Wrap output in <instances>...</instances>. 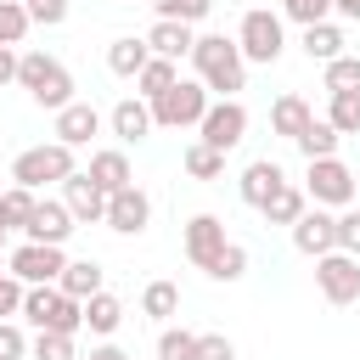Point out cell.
<instances>
[{
	"mask_svg": "<svg viewBox=\"0 0 360 360\" xmlns=\"http://www.w3.org/2000/svg\"><path fill=\"white\" fill-rule=\"evenodd\" d=\"M191 68H197V84L219 101H236V90H248V62H242L236 39H225V34H197Z\"/></svg>",
	"mask_w": 360,
	"mask_h": 360,
	"instance_id": "cell-1",
	"label": "cell"
},
{
	"mask_svg": "<svg viewBox=\"0 0 360 360\" xmlns=\"http://www.w3.org/2000/svg\"><path fill=\"white\" fill-rule=\"evenodd\" d=\"M17 84L34 96V107H51V112H62L73 101V73L45 51H22L17 56Z\"/></svg>",
	"mask_w": 360,
	"mask_h": 360,
	"instance_id": "cell-2",
	"label": "cell"
},
{
	"mask_svg": "<svg viewBox=\"0 0 360 360\" xmlns=\"http://www.w3.org/2000/svg\"><path fill=\"white\" fill-rule=\"evenodd\" d=\"M68 174H79V163H73V146H62V141H39V146L11 158V186H22V191L62 186Z\"/></svg>",
	"mask_w": 360,
	"mask_h": 360,
	"instance_id": "cell-3",
	"label": "cell"
},
{
	"mask_svg": "<svg viewBox=\"0 0 360 360\" xmlns=\"http://www.w3.org/2000/svg\"><path fill=\"white\" fill-rule=\"evenodd\" d=\"M17 315L34 332H68V338H79V326H84V304L68 298L62 287H22V309Z\"/></svg>",
	"mask_w": 360,
	"mask_h": 360,
	"instance_id": "cell-4",
	"label": "cell"
},
{
	"mask_svg": "<svg viewBox=\"0 0 360 360\" xmlns=\"http://www.w3.org/2000/svg\"><path fill=\"white\" fill-rule=\"evenodd\" d=\"M152 107V124H163V129H197L202 124V112H208V90L197 84V79H174L158 101H146Z\"/></svg>",
	"mask_w": 360,
	"mask_h": 360,
	"instance_id": "cell-5",
	"label": "cell"
},
{
	"mask_svg": "<svg viewBox=\"0 0 360 360\" xmlns=\"http://www.w3.org/2000/svg\"><path fill=\"white\" fill-rule=\"evenodd\" d=\"M236 51H242V62H281V51H287V34H281V17L276 11H264V6H253L248 17H242V28H236Z\"/></svg>",
	"mask_w": 360,
	"mask_h": 360,
	"instance_id": "cell-6",
	"label": "cell"
},
{
	"mask_svg": "<svg viewBox=\"0 0 360 360\" xmlns=\"http://www.w3.org/2000/svg\"><path fill=\"white\" fill-rule=\"evenodd\" d=\"M304 197L315 208H349L354 202V174L343 158H315L309 163V180H304Z\"/></svg>",
	"mask_w": 360,
	"mask_h": 360,
	"instance_id": "cell-7",
	"label": "cell"
},
{
	"mask_svg": "<svg viewBox=\"0 0 360 360\" xmlns=\"http://www.w3.org/2000/svg\"><path fill=\"white\" fill-rule=\"evenodd\" d=\"M6 270H11L22 287H56V276L68 270V259H62V248H51V242H22V248L6 253Z\"/></svg>",
	"mask_w": 360,
	"mask_h": 360,
	"instance_id": "cell-8",
	"label": "cell"
},
{
	"mask_svg": "<svg viewBox=\"0 0 360 360\" xmlns=\"http://www.w3.org/2000/svg\"><path fill=\"white\" fill-rule=\"evenodd\" d=\"M242 135H248V107L242 101H208V112L197 124V141L214 146V152H231V146H242Z\"/></svg>",
	"mask_w": 360,
	"mask_h": 360,
	"instance_id": "cell-9",
	"label": "cell"
},
{
	"mask_svg": "<svg viewBox=\"0 0 360 360\" xmlns=\"http://www.w3.org/2000/svg\"><path fill=\"white\" fill-rule=\"evenodd\" d=\"M315 287L326 304H354L360 298V259L354 253H321L315 259Z\"/></svg>",
	"mask_w": 360,
	"mask_h": 360,
	"instance_id": "cell-10",
	"label": "cell"
},
{
	"mask_svg": "<svg viewBox=\"0 0 360 360\" xmlns=\"http://www.w3.org/2000/svg\"><path fill=\"white\" fill-rule=\"evenodd\" d=\"M292 248H298L304 259L338 253V214H326V208H304V214L292 219Z\"/></svg>",
	"mask_w": 360,
	"mask_h": 360,
	"instance_id": "cell-11",
	"label": "cell"
},
{
	"mask_svg": "<svg viewBox=\"0 0 360 360\" xmlns=\"http://www.w3.org/2000/svg\"><path fill=\"white\" fill-rule=\"evenodd\" d=\"M225 219L219 214H191L186 219V259L197 264V270H214V259L225 253Z\"/></svg>",
	"mask_w": 360,
	"mask_h": 360,
	"instance_id": "cell-12",
	"label": "cell"
},
{
	"mask_svg": "<svg viewBox=\"0 0 360 360\" xmlns=\"http://www.w3.org/2000/svg\"><path fill=\"white\" fill-rule=\"evenodd\" d=\"M101 225H112L118 236H141V231L152 225V197H146L141 186L112 191V197H107V219H101Z\"/></svg>",
	"mask_w": 360,
	"mask_h": 360,
	"instance_id": "cell-13",
	"label": "cell"
},
{
	"mask_svg": "<svg viewBox=\"0 0 360 360\" xmlns=\"http://www.w3.org/2000/svg\"><path fill=\"white\" fill-rule=\"evenodd\" d=\"M62 202H68L73 225H101V219H107V191H101V186H96L84 169L62 180Z\"/></svg>",
	"mask_w": 360,
	"mask_h": 360,
	"instance_id": "cell-14",
	"label": "cell"
},
{
	"mask_svg": "<svg viewBox=\"0 0 360 360\" xmlns=\"http://www.w3.org/2000/svg\"><path fill=\"white\" fill-rule=\"evenodd\" d=\"M281 186H287V174H281V163H276V158H253V163L242 169V180H236V191H242V202H248V208H264Z\"/></svg>",
	"mask_w": 360,
	"mask_h": 360,
	"instance_id": "cell-15",
	"label": "cell"
},
{
	"mask_svg": "<svg viewBox=\"0 0 360 360\" xmlns=\"http://www.w3.org/2000/svg\"><path fill=\"white\" fill-rule=\"evenodd\" d=\"M22 236H28V242H51V248H62V242L73 236V214H68V202L39 197V202H34V219H28Z\"/></svg>",
	"mask_w": 360,
	"mask_h": 360,
	"instance_id": "cell-16",
	"label": "cell"
},
{
	"mask_svg": "<svg viewBox=\"0 0 360 360\" xmlns=\"http://www.w3.org/2000/svg\"><path fill=\"white\" fill-rule=\"evenodd\" d=\"M90 135H101V112L90 101H68L56 112V141L62 146H90Z\"/></svg>",
	"mask_w": 360,
	"mask_h": 360,
	"instance_id": "cell-17",
	"label": "cell"
},
{
	"mask_svg": "<svg viewBox=\"0 0 360 360\" xmlns=\"http://www.w3.org/2000/svg\"><path fill=\"white\" fill-rule=\"evenodd\" d=\"M191 45H197L191 22H152V34H146V51L174 62V68H180V56H191Z\"/></svg>",
	"mask_w": 360,
	"mask_h": 360,
	"instance_id": "cell-18",
	"label": "cell"
},
{
	"mask_svg": "<svg viewBox=\"0 0 360 360\" xmlns=\"http://www.w3.org/2000/svg\"><path fill=\"white\" fill-rule=\"evenodd\" d=\"M107 197L112 191H124V186H135V174H129V158L118 152V146H107V152H90V169H84Z\"/></svg>",
	"mask_w": 360,
	"mask_h": 360,
	"instance_id": "cell-19",
	"label": "cell"
},
{
	"mask_svg": "<svg viewBox=\"0 0 360 360\" xmlns=\"http://www.w3.org/2000/svg\"><path fill=\"white\" fill-rule=\"evenodd\" d=\"M112 135H118V141H129V146H135V141H146V135H152V107H146L141 96H124V101L112 107Z\"/></svg>",
	"mask_w": 360,
	"mask_h": 360,
	"instance_id": "cell-20",
	"label": "cell"
},
{
	"mask_svg": "<svg viewBox=\"0 0 360 360\" xmlns=\"http://www.w3.org/2000/svg\"><path fill=\"white\" fill-rule=\"evenodd\" d=\"M309 118H315V112H309V101H304V96H292V90H287V96H276V107H270V129H276V135H287V141H298Z\"/></svg>",
	"mask_w": 360,
	"mask_h": 360,
	"instance_id": "cell-21",
	"label": "cell"
},
{
	"mask_svg": "<svg viewBox=\"0 0 360 360\" xmlns=\"http://www.w3.org/2000/svg\"><path fill=\"white\" fill-rule=\"evenodd\" d=\"M56 287H62L68 298H79V304H84V298H96V292H101V264H96V259H68V270L56 276Z\"/></svg>",
	"mask_w": 360,
	"mask_h": 360,
	"instance_id": "cell-22",
	"label": "cell"
},
{
	"mask_svg": "<svg viewBox=\"0 0 360 360\" xmlns=\"http://www.w3.org/2000/svg\"><path fill=\"white\" fill-rule=\"evenodd\" d=\"M343 45H349V39H343L338 22H309V28H304V56H309V62H338Z\"/></svg>",
	"mask_w": 360,
	"mask_h": 360,
	"instance_id": "cell-23",
	"label": "cell"
},
{
	"mask_svg": "<svg viewBox=\"0 0 360 360\" xmlns=\"http://www.w3.org/2000/svg\"><path fill=\"white\" fill-rule=\"evenodd\" d=\"M146 62H152V51H146V39H135V34H124V39L107 45V68H112L118 79H135Z\"/></svg>",
	"mask_w": 360,
	"mask_h": 360,
	"instance_id": "cell-24",
	"label": "cell"
},
{
	"mask_svg": "<svg viewBox=\"0 0 360 360\" xmlns=\"http://www.w3.org/2000/svg\"><path fill=\"white\" fill-rule=\"evenodd\" d=\"M84 326H90L96 338H112V332L124 326V304H118V298L101 287L96 298H84Z\"/></svg>",
	"mask_w": 360,
	"mask_h": 360,
	"instance_id": "cell-25",
	"label": "cell"
},
{
	"mask_svg": "<svg viewBox=\"0 0 360 360\" xmlns=\"http://www.w3.org/2000/svg\"><path fill=\"white\" fill-rule=\"evenodd\" d=\"M338 141H343V135H338L326 118H309V124H304V135H298L292 146H298V152L315 163V158H338Z\"/></svg>",
	"mask_w": 360,
	"mask_h": 360,
	"instance_id": "cell-26",
	"label": "cell"
},
{
	"mask_svg": "<svg viewBox=\"0 0 360 360\" xmlns=\"http://www.w3.org/2000/svg\"><path fill=\"white\" fill-rule=\"evenodd\" d=\"M34 191H22V186H6L0 191V231H28V219H34Z\"/></svg>",
	"mask_w": 360,
	"mask_h": 360,
	"instance_id": "cell-27",
	"label": "cell"
},
{
	"mask_svg": "<svg viewBox=\"0 0 360 360\" xmlns=\"http://www.w3.org/2000/svg\"><path fill=\"white\" fill-rule=\"evenodd\" d=\"M304 208H309V197H304V191H298V186L287 180V186H281V191H276V197H270V202H264L259 214H264V225H292V219H298Z\"/></svg>",
	"mask_w": 360,
	"mask_h": 360,
	"instance_id": "cell-28",
	"label": "cell"
},
{
	"mask_svg": "<svg viewBox=\"0 0 360 360\" xmlns=\"http://www.w3.org/2000/svg\"><path fill=\"white\" fill-rule=\"evenodd\" d=\"M174 79H180V68H174V62H163V56H152V62L135 73V84H141L135 96H141V101H158V96H163Z\"/></svg>",
	"mask_w": 360,
	"mask_h": 360,
	"instance_id": "cell-29",
	"label": "cell"
},
{
	"mask_svg": "<svg viewBox=\"0 0 360 360\" xmlns=\"http://www.w3.org/2000/svg\"><path fill=\"white\" fill-rule=\"evenodd\" d=\"M180 163H186L191 180H219V174H225V152H214V146H202V141H191Z\"/></svg>",
	"mask_w": 360,
	"mask_h": 360,
	"instance_id": "cell-30",
	"label": "cell"
},
{
	"mask_svg": "<svg viewBox=\"0 0 360 360\" xmlns=\"http://www.w3.org/2000/svg\"><path fill=\"white\" fill-rule=\"evenodd\" d=\"M141 309H146L152 321H169V315H180V287H174V281H146V292H141Z\"/></svg>",
	"mask_w": 360,
	"mask_h": 360,
	"instance_id": "cell-31",
	"label": "cell"
},
{
	"mask_svg": "<svg viewBox=\"0 0 360 360\" xmlns=\"http://www.w3.org/2000/svg\"><path fill=\"white\" fill-rule=\"evenodd\" d=\"M326 124L338 135H360V90H338L332 107H326Z\"/></svg>",
	"mask_w": 360,
	"mask_h": 360,
	"instance_id": "cell-32",
	"label": "cell"
},
{
	"mask_svg": "<svg viewBox=\"0 0 360 360\" xmlns=\"http://www.w3.org/2000/svg\"><path fill=\"white\" fill-rule=\"evenodd\" d=\"M28 28H34V22H28V6H22V0H0V45H6V51L22 45Z\"/></svg>",
	"mask_w": 360,
	"mask_h": 360,
	"instance_id": "cell-33",
	"label": "cell"
},
{
	"mask_svg": "<svg viewBox=\"0 0 360 360\" xmlns=\"http://www.w3.org/2000/svg\"><path fill=\"white\" fill-rule=\"evenodd\" d=\"M158 6V22H202L214 11V0H152Z\"/></svg>",
	"mask_w": 360,
	"mask_h": 360,
	"instance_id": "cell-34",
	"label": "cell"
},
{
	"mask_svg": "<svg viewBox=\"0 0 360 360\" xmlns=\"http://www.w3.org/2000/svg\"><path fill=\"white\" fill-rule=\"evenodd\" d=\"M28 354H34V360H79V349H73L68 332H39V338L28 343Z\"/></svg>",
	"mask_w": 360,
	"mask_h": 360,
	"instance_id": "cell-35",
	"label": "cell"
},
{
	"mask_svg": "<svg viewBox=\"0 0 360 360\" xmlns=\"http://www.w3.org/2000/svg\"><path fill=\"white\" fill-rule=\"evenodd\" d=\"M208 276H214V281H242V276H248V248H242V242H225V253L214 259Z\"/></svg>",
	"mask_w": 360,
	"mask_h": 360,
	"instance_id": "cell-36",
	"label": "cell"
},
{
	"mask_svg": "<svg viewBox=\"0 0 360 360\" xmlns=\"http://www.w3.org/2000/svg\"><path fill=\"white\" fill-rule=\"evenodd\" d=\"M326 90L338 96V90H360V56H338V62H326Z\"/></svg>",
	"mask_w": 360,
	"mask_h": 360,
	"instance_id": "cell-37",
	"label": "cell"
},
{
	"mask_svg": "<svg viewBox=\"0 0 360 360\" xmlns=\"http://www.w3.org/2000/svg\"><path fill=\"white\" fill-rule=\"evenodd\" d=\"M191 349H197V332H186V326H163V338H158V360H191Z\"/></svg>",
	"mask_w": 360,
	"mask_h": 360,
	"instance_id": "cell-38",
	"label": "cell"
},
{
	"mask_svg": "<svg viewBox=\"0 0 360 360\" xmlns=\"http://www.w3.org/2000/svg\"><path fill=\"white\" fill-rule=\"evenodd\" d=\"M281 17H292V22H332V0H281Z\"/></svg>",
	"mask_w": 360,
	"mask_h": 360,
	"instance_id": "cell-39",
	"label": "cell"
},
{
	"mask_svg": "<svg viewBox=\"0 0 360 360\" xmlns=\"http://www.w3.org/2000/svg\"><path fill=\"white\" fill-rule=\"evenodd\" d=\"M191 360H236V349H231V338H225V332H197Z\"/></svg>",
	"mask_w": 360,
	"mask_h": 360,
	"instance_id": "cell-40",
	"label": "cell"
},
{
	"mask_svg": "<svg viewBox=\"0 0 360 360\" xmlns=\"http://www.w3.org/2000/svg\"><path fill=\"white\" fill-rule=\"evenodd\" d=\"M22 6H28V22H39V28L68 22V0H22Z\"/></svg>",
	"mask_w": 360,
	"mask_h": 360,
	"instance_id": "cell-41",
	"label": "cell"
},
{
	"mask_svg": "<svg viewBox=\"0 0 360 360\" xmlns=\"http://www.w3.org/2000/svg\"><path fill=\"white\" fill-rule=\"evenodd\" d=\"M338 253H354L360 259V208H343L338 214Z\"/></svg>",
	"mask_w": 360,
	"mask_h": 360,
	"instance_id": "cell-42",
	"label": "cell"
},
{
	"mask_svg": "<svg viewBox=\"0 0 360 360\" xmlns=\"http://www.w3.org/2000/svg\"><path fill=\"white\" fill-rule=\"evenodd\" d=\"M22 354H28L22 326H17V321H0V360H22Z\"/></svg>",
	"mask_w": 360,
	"mask_h": 360,
	"instance_id": "cell-43",
	"label": "cell"
},
{
	"mask_svg": "<svg viewBox=\"0 0 360 360\" xmlns=\"http://www.w3.org/2000/svg\"><path fill=\"white\" fill-rule=\"evenodd\" d=\"M17 309H22V281H17L11 270H0V321L17 315Z\"/></svg>",
	"mask_w": 360,
	"mask_h": 360,
	"instance_id": "cell-44",
	"label": "cell"
},
{
	"mask_svg": "<svg viewBox=\"0 0 360 360\" xmlns=\"http://www.w3.org/2000/svg\"><path fill=\"white\" fill-rule=\"evenodd\" d=\"M0 84H17V51L0 45Z\"/></svg>",
	"mask_w": 360,
	"mask_h": 360,
	"instance_id": "cell-45",
	"label": "cell"
},
{
	"mask_svg": "<svg viewBox=\"0 0 360 360\" xmlns=\"http://www.w3.org/2000/svg\"><path fill=\"white\" fill-rule=\"evenodd\" d=\"M84 360H129V354H124V349H118V343H96V349H90V354H84Z\"/></svg>",
	"mask_w": 360,
	"mask_h": 360,
	"instance_id": "cell-46",
	"label": "cell"
},
{
	"mask_svg": "<svg viewBox=\"0 0 360 360\" xmlns=\"http://www.w3.org/2000/svg\"><path fill=\"white\" fill-rule=\"evenodd\" d=\"M332 11H338V17H349V22H360V0H332Z\"/></svg>",
	"mask_w": 360,
	"mask_h": 360,
	"instance_id": "cell-47",
	"label": "cell"
},
{
	"mask_svg": "<svg viewBox=\"0 0 360 360\" xmlns=\"http://www.w3.org/2000/svg\"><path fill=\"white\" fill-rule=\"evenodd\" d=\"M0 259H6V231H0Z\"/></svg>",
	"mask_w": 360,
	"mask_h": 360,
	"instance_id": "cell-48",
	"label": "cell"
}]
</instances>
